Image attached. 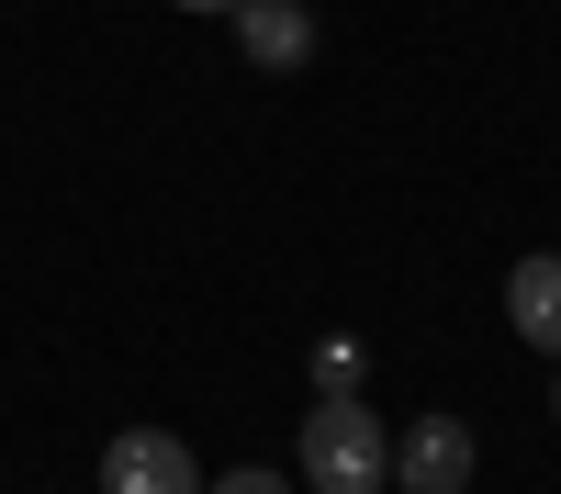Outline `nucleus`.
I'll list each match as a JSON object with an SVG mask.
<instances>
[{
	"mask_svg": "<svg viewBox=\"0 0 561 494\" xmlns=\"http://www.w3.org/2000/svg\"><path fill=\"white\" fill-rule=\"evenodd\" d=\"M293 483L304 494H393V427L370 416V393H314L304 404Z\"/></svg>",
	"mask_w": 561,
	"mask_h": 494,
	"instance_id": "obj_1",
	"label": "nucleus"
},
{
	"mask_svg": "<svg viewBox=\"0 0 561 494\" xmlns=\"http://www.w3.org/2000/svg\"><path fill=\"white\" fill-rule=\"evenodd\" d=\"M214 472L192 461V438L180 427H124L113 449H102V494H203Z\"/></svg>",
	"mask_w": 561,
	"mask_h": 494,
	"instance_id": "obj_2",
	"label": "nucleus"
},
{
	"mask_svg": "<svg viewBox=\"0 0 561 494\" xmlns=\"http://www.w3.org/2000/svg\"><path fill=\"white\" fill-rule=\"evenodd\" d=\"M472 427L460 416H415L404 438H393V494H472Z\"/></svg>",
	"mask_w": 561,
	"mask_h": 494,
	"instance_id": "obj_3",
	"label": "nucleus"
},
{
	"mask_svg": "<svg viewBox=\"0 0 561 494\" xmlns=\"http://www.w3.org/2000/svg\"><path fill=\"white\" fill-rule=\"evenodd\" d=\"M505 326H517L550 371H561V248H539V259L505 269Z\"/></svg>",
	"mask_w": 561,
	"mask_h": 494,
	"instance_id": "obj_4",
	"label": "nucleus"
},
{
	"mask_svg": "<svg viewBox=\"0 0 561 494\" xmlns=\"http://www.w3.org/2000/svg\"><path fill=\"white\" fill-rule=\"evenodd\" d=\"M237 45H248V68H304L314 57V12L304 0H237Z\"/></svg>",
	"mask_w": 561,
	"mask_h": 494,
	"instance_id": "obj_5",
	"label": "nucleus"
},
{
	"mask_svg": "<svg viewBox=\"0 0 561 494\" xmlns=\"http://www.w3.org/2000/svg\"><path fill=\"white\" fill-rule=\"evenodd\" d=\"M359 382H370V348L359 337H325L314 348V393H359Z\"/></svg>",
	"mask_w": 561,
	"mask_h": 494,
	"instance_id": "obj_6",
	"label": "nucleus"
},
{
	"mask_svg": "<svg viewBox=\"0 0 561 494\" xmlns=\"http://www.w3.org/2000/svg\"><path fill=\"white\" fill-rule=\"evenodd\" d=\"M203 494H304V483H280V472H270V461H248V472H214V483H203Z\"/></svg>",
	"mask_w": 561,
	"mask_h": 494,
	"instance_id": "obj_7",
	"label": "nucleus"
},
{
	"mask_svg": "<svg viewBox=\"0 0 561 494\" xmlns=\"http://www.w3.org/2000/svg\"><path fill=\"white\" fill-rule=\"evenodd\" d=\"M169 12H237V0H169Z\"/></svg>",
	"mask_w": 561,
	"mask_h": 494,
	"instance_id": "obj_8",
	"label": "nucleus"
},
{
	"mask_svg": "<svg viewBox=\"0 0 561 494\" xmlns=\"http://www.w3.org/2000/svg\"><path fill=\"white\" fill-rule=\"evenodd\" d=\"M550 427H561V371H550Z\"/></svg>",
	"mask_w": 561,
	"mask_h": 494,
	"instance_id": "obj_9",
	"label": "nucleus"
}]
</instances>
